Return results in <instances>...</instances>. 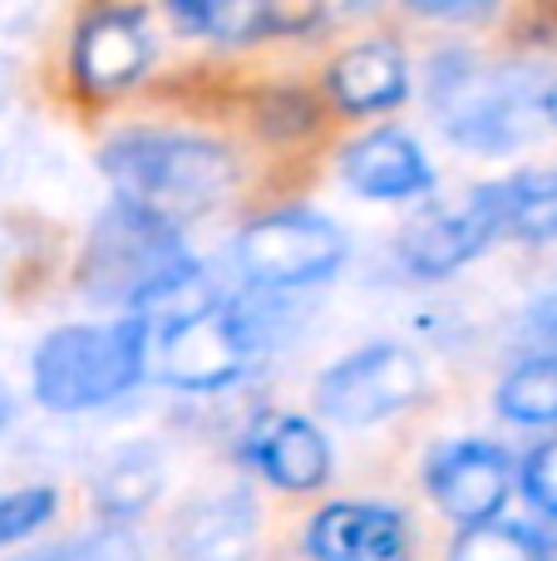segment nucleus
<instances>
[{
	"label": "nucleus",
	"mask_w": 557,
	"mask_h": 561,
	"mask_svg": "<svg viewBox=\"0 0 557 561\" xmlns=\"http://www.w3.org/2000/svg\"><path fill=\"white\" fill-rule=\"evenodd\" d=\"M99 168L118 203L168 227L213 213L237 183V158L217 138L183 128H128L104 144Z\"/></svg>",
	"instance_id": "f257e3e1"
},
{
	"label": "nucleus",
	"mask_w": 557,
	"mask_h": 561,
	"mask_svg": "<svg viewBox=\"0 0 557 561\" xmlns=\"http://www.w3.org/2000/svg\"><path fill=\"white\" fill-rule=\"evenodd\" d=\"M148 325L138 316L59 325L35 345L30 389L55 414H84L124 399L148 369Z\"/></svg>",
	"instance_id": "f03ea898"
},
{
	"label": "nucleus",
	"mask_w": 557,
	"mask_h": 561,
	"mask_svg": "<svg viewBox=\"0 0 557 561\" xmlns=\"http://www.w3.org/2000/svg\"><path fill=\"white\" fill-rule=\"evenodd\" d=\"M430 104L444 134L474 153H513L528 144L543 94L519 69H489L469 49H444L430 59Z\"/></svg>",
	"instance_id": "7ed1b4c3"
},
{
	"label": "nucleus",
	"mask_w": 557,
	"mask_h": 561,
	"mask_svg": "<svg viewBox=\"0 0 557 561\" xmlns=\"http://www.w3.org/2000/svg\"><path fill=\"white\" fill-rule=\"evenodd\" d=\"M187 266H193V256L178 242V227L158 222V217L114 197L104 207V217L94 222V232H89L84 262H79V286L94 300H114V306L138 310L158 286H168Z\"/></svg>",
	"instance_id": "20e7f679"
},
{
	"label": "nucleus",
	"mask_w": 557,
	"mask_h": 561,
	"mask_svg": "<svg viewBox=\"0 0 557 561\" xmlns=\"http://www.w3.org/2000/svg\"><path fill=\"white\" fill-rule=\"evenodd\" d=\"M148 359L154 375L173 389H227L232 379L247 375L257 345H262V316H252V306L242 300H217V306L183 316L173 325L148 330Z\"/></svg>",
	"instance_id": "39448f33"
},
{
	"label": "nucleus",
	"mask_w": 557,
	"mask_h": 561,
	"mask_svg": "<svg viewBox=\"0 0 557 561\" xmlns=\"http://www.w3.org/2000/svg\"><path fill=\"white\" fill-rule=\"evenodd\" d=\"M345 232L311 207H286L262 222L242 227L232 242V272L252 290H302L331 280L345 266Z\"/></svg>",
	"instance_id": "423d86ee"
},
{
	"label": "nucleus",
	"mask_w": 557,
	"mask_h": 561,
	"mask_svg": "<svg viewBox=\"0 0 557 561\" xmlns=\"http://www.w3.org/2000/svg\"><path fill=\"white\" fill-rule=\"evenodd\" d=\"M424 394V359L410 345H365L316 379V409L331 424H380Z\"/></svg>",
	"instance_id": "0eeeda50"
},
{
	"label": "nucleus",
	"mask_w": 557,
	"mask_h": 561,
	"mask_svg": "<svg viewBox=\"0 0 557 561\" xmlns=\"http://www.w3.org/2000/svg\"><path fill=\"white\" fill-rule=\"evenodd\" d=\"M424 483L430 497L464 527H484L499 523L503 503L513 493V463L499 444H484V438H454L440 444L424 463Z\"/></svg>",
	"instance_id": "6e6552de"
},
{
	"label": "nucleus",
	"mask_w": 557,
	"mask_h": 561,
	"mask_svg": "<svg viewBox=\"0 0 557 561\" xmlns=\"http://www.w3.org/2000/svg\"><path fill=\"white\" fill-rule=\"evenodd\" d=\"M499 237H503L499 183H484L459 207H444V213L424 217L420 227H410V237L400 247V262L420 280H440L459 272V266H469L474 256H484Z\"/></svg>",
	"instance_id": "1a4fd4ad"
},
{
	"label": "nucleus",
	"mask_w": 557,
	"mask_h": 561,
	"mask_svg": "<svg viewBox=\"0 0 557 561\" xmlns=\"http://www.w3.org/2000/svg\"><path fill=\"white\" fill-rule=\"evenodd\" d=\"M237 454L286 493H311L331 478V438L302 414H257L242 428Z\"/></svg>",
	"instance_id": "9d476101"
},
{
	"label": "nucleus",
	"mask_w": 557,
	"mask_h": 561,
	"mask_svg": "<svg viewBox=\"0 0 557 561\" xmlns=\"http://www.w3.org/2000/svg\"><path fill=\"white\" fill-rule=\"evenodd\" d=\"M154 35L144 10H99L75 35V79L89 94H118L138 84L154 65Z\"/></svg>",
	"instance_id": "9b49d317"
},
{
	"label": "nucleus",
	"mask_w": 557,
	"mask_h": 561,
	"mask_svg": "<svg viewBox=\"0 0 557 561\" xmlns=\"http://www.w3.org/2000/svg\"><path fill=\"white\" fill-rule=\"evenodd\" d=\"M306 552L316 561H405L410 523L385 503H331L306 527Z\"/></svg>",
	"instance_id": "f8f14e48"
},
{
	"label": "nucleus",
	"mask_w": 557,
	"mask_h": 561,
	"mask_svg": "<svg viewBox=\"0 0 557 561\" xmlns=\"http://www.w3.org/2000/svg\"><path fill=\"white\" fill-rule=\"evenodd\" d=\"M257 497L247 488H223L178 513L168 547L178 561H252L257 547Z\"/></svg>",
	"instance_id": "ddd939ff"
},
{
	"label": "nucleus",
	"mask_w": 557,
	"mask_h": 561,
	"mask_svg": "<svg viewBox=\"0 0 557 561\" xmlns=\"http://www.w3.org/2000/svg\"><path fill=\"white\" fill-rule=\"evenodd\" d=\"M341 178L351 183V193L371 197V203H410V197L434 193L430 158L400 128H375V134L355 138L341 153Z\"/></svg>",
	"instance_id": "4468645a"
},
{
	"label": "nucleus",
	"mask_w": 557,
	"mask_h": 561,
	"mask_svg": "<svg viewBox=\"0 0 557 561\" xmlns=\"http://www.w3.org/2000/svg\"><path fill=\"white\" fill-rule=\"evenodd\" d=\"M173 20L193 35L247 45L262 35H306L311 25H321V10L286 5V0H178Z\"/></svg>",
	"instance_id": "2eb2a0df"
},
{
	"label": "nucleus",
	"mask_w": 557,
	"mask_h": 561,
	"mask_svg": "<svg viewBox=\"0 0 557 561\" xmlns=\"http://www.w3.org/2000/svg\"><path fill=\"white\" fill-rule=\"evenodd\" d=\"M326 89L345 114H385V108L405 104V94H410V65H405L400 45H390V39H361V45L341 49L331 59Z\"/></svg>",
	"instance_id": "dca6fc26"
},
{
	"label": "nucleus",
	"mask_w": 557,
	"mask_h": 561,
	"mask_svg": "<svg viewBox=\"0 0 557 561\" xmlns=\"http://www.w3.org/2000/svg\"><path fill=\"white\" fill-rule=\"evenodd\" d=\"M158 493H163V448H154V444L118 448L94 478V507L118 527L128 517L148 513L158 503Z\"/></svg>",
	"instance_id": "f3484780"
},
{
	"label": "nucleus",
	"mask_w": 557,
	"mask_h": 561,
	"mask_svg": "<svg viewBox=\"0 0 557 561\" xmlns=\"http://www.w3.org/2000/svg\"><path fill=\"white\" fill-rule=\"evenodd\" d=\"M503 237L553 242L557 237V168H523L499 183Z\"/></svg>",
	"instance_id": "a211bd4d"
},
{
	"label": "nucleus",
	"mask_w": 557,
	"mask_h": 561,
	"mask_svg": "<svg viewBox=\"0 0 557 561\" xmlns=\"http://www.w3.org/2000/svg\"><path fill=\"white\" fill-rule=\"evenodd\" d=\"M493 404H499V414L509 424H528V428L557 424V355H533L523 365H513L503 375Z\"/></svg>",
	"instance_id": "6ab92c4d"
},
{
	"label": "nucleus",
	"mask_w": 557,
	"mask_h": 561,
	"mask_svg": "<svg viewBox=\"0 0 557 561\" xmlns=\"http://www.w3.org/2000/svg\"><path fill=\"white\" fill-rule=\"evenodd\" d=\"M450 561H548V547L523 523H484L464 527Z\"/></svg>",
	"instance_id": "aec40b11"
},
{
	"label": "nucleus",
	"mask_w": 557,
	"mask_h": 561,
	"mask_svg": "<svg viewBox=\"0 0 557 561\" xmlns=\"http://www.w3.org/2000/svg\"><path fill=\"white\" fill-rule=\"evenodd\" d=\"M15 561H144V547H138V537L128 527L104 523L94 533L75 537V542H59L49 552H25Z\"/></svg>",
	"instance_id": "412c9836"
},
{
	"label": "nucleus",
	"mask_w": 557,
	"mask_h": 561,
	"mask_svg": "<svg viewBox=\"0 0 557 561\" xmlns=\"http://www.w3.org/2000/svg\"><path fill=\"white\" fill-rule=\"evenodd\" d=\"M55 507H59V493H55L49 483L0 493V547L25 542L30 533H39V527L55 517Z\"/></svg>",
	"instance_id": "4be33fe9"
},
{
	"label": "nucleus",
	"mask_w": 557,
	"mask_h": 561,
	"mask_svg": "<svg viewBox=\"0 0 557 561\" xmlns=\"http://www.w3.org/2000/svg\"><path fill=\"white\" fill-rule=\"evenodd\" d=\"M519 483H523V493H528V503L538 507V513L557 517V438H543V444L523 458Z\"/></svg>",
	"instance_id": "5701e85b"
},
{
	"label": "nucleus",
	"mask_w": 557,
	"mask_h": 561,
	"mask_svg": "<svg viewBox=\"0 0 557 561\" xmlns=\"http://www.w3.org/2000/svg\"><path fill=\"white\" fill-rule=\"evenodd\" d=\"M543 114H548L553 124H557V79H553L548 89H543Z\"/></svg>",
	"instance_id": "b1692460"
},
{
	"label": "nucleus",
	"mask_w": 557,
	"mask_h": 561,
	"mask_svg": "<svg viewBox=\"0 0 557 561\" xmlns=\"http://www.w3.org/2000/svg\"><path fill=\"white\" fill-rule=\"evenodd\" d=\"M5 428H10V389L0 385V434H5Z\"/></svg>",
	"instance_id": "393cba45"
}]
</instances>
